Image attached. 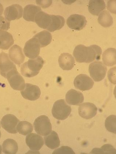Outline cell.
I'll return each mask as SVG.
<instances>
[{
	"label": "cell",
	"mask_w": 116,
	"mask_h": 154,
	"mask_svg": "<svg viewBox=\"0 0 116 154\" xmlns=\"http://www.w3.org/2000/svg\"><path fill=\"white\" fill-rule=\"evenodd\" d=\"M102 50L96 45L86 47L80 45H77L74 50L73 55L77 62L81 63H89L95 60L101 59Z\"/></svg>",
	"instance_id": "1"
},
{
	"label": "cell",
	"mask_w": 116,
	"mask_h": 154,
	"mask_svg": "<svg viewBox=\"0 0 116 154\" xmlns=\"http://www.w3.org/2000/svg\"><path fill=\"white\" fill-rule=\"evenodd\" d=\"M44 64V61L40 57L30 59L21 66V73L27 78H31L37 75Z\"/></svg>",
	"instance_id": "2"
},
{
	"label": "cell",
	"mask_w": 116,
	"mask_h": 154,
	"mask_svg": "<svg viewBox=\"0 0 116 154\" xmlns=\"http://www.w3.org/2000/svg\"><path fill=\"white\" fill-rule=\"evenodd\" d=\"M71 106L67 104L64 100L61 99L54 103L52 110L53 116L57 120L66 119L71 113Z\"/></svg>",
	"instance_id": "3"
},
{
	"label": "cell",
	"mask_w": 116,
	"mask_h": 154,
	"mask_svg": "<svg viewBox=\"0 0 116 154\" xmlns=\"http://www.w3.org/2000/svg\"><path fill=\"white\" fill-rule=\"evenodd\" d=\"M36 132L42 136H46L52 132V127L48 117L42 115L36 119L34 123Z\"/></svg>",
	"instance_id": "4"
},
{
	"label": "cell",
	"mask_w": 116,
	"mask_h": 154,
	"mask_svg": "<svg viewBox=\"0 0 116 154\" xmlns=\"http://www.w3.org/2000/svg\"><path fill=\"white\" fill-rule=\"evenodd\" d=\"M107 71V68L101 62L96 61L89 66V72L90 76L95 82L102 81L105 78Z\"/></svg>",
	"instance_id": "5"
},
{
	"label": "cell",
	"mask_w": 116,
	"mask_h": 154,
	"mask_svg": "<svg viewBox=\"0 0 116 154\" xmlns=\"http://www.w3.org/2000/svg\"><path fill=\"white\" fill-rule=\"evenodd\" d=\"M7 79L14 90L22 91L25 86V81L17 69L11 72L7 75Z\"/></svg>",
	"instance_id": "6"
},
{
	"label": "cell",
	"mask_w": 116,
	"mask_h": 154,
	"mask_svg": "<svg viewBox=\"0 0 116 154\" xmlns=\"http://www.w3.org/2000/svg\"><path fill=\"white\" fill-rule=\"evenodd\" d=\"M16 69V66L10 60L8 54L4 52L0 53V73L2 76L6 78L9 73Z\"/></svg>",
	"instance_id": "7"
},
{
	"label": "cell",
	"mask_w": 116,
	"mask_h": 154,
	"mask_svg": "<svg viewBox=\"0 0 116 154\" xmlns=\"http://www.w3.org/2000/svg\"><path fill=\"white\" fill-rule=\"evenodd\" d=\"M40 48L38 40L33 37L26 43L24 52L26 57L29 58L34 59L36 58L39 55Z\"/></svg>",
	"instance_id": "8"
},
{
	"label": "cell",
	"mask_w": 116,
	"mask_h": 154,
	"mask_svg": "<svg viewBox=\"0 0 116 154\" xmlns=\"http://www.w3.org/2000/svg\"><path fill=\"white\" fill-rule=\"evenodd\" d=\"M19 120L15 116L8 114L5 116L2 119V127L7 132L11 134H16L17 132V127Z\"/></svg>",
	"instance_id": "9"
},
{
	"label": "cell",
	"mask_w": 116,
	"mask_h": 154,
	"mask_svg": "<svg viewBox=\"0 0 116 154\" xmlns=\"http://www.w3.org/2000/svg\"><path fill=\"white\" fill-rule=\"evenodd\" d=\"M87 23V21L86 17L78 14L70 15L67 20V24L68 27L74 30H82L85 27Z\"/></svg>",
	"instance_id": "10"
},
{
	"label": "cell",
	"mask_w": 116,
	"mask_h": 154,
	"mask_svg": "<svg viewBox=\"0 0 116 154\" xmlns=\"http://www.w3.org/2000/svg\"><path fill=\"white\" fill-rule=\"evenodd\" d=\"M21 94L24 98L30 101L38 99L41 94V91L37 86L29 83L25 84L24 90L21 91Z\"/></svg>",
	"instance_id": "11"
},
{
	"label": "cell",
	"mask_w": 116,
	"mask_h": 154,
	"mask_svg": "<svg viewBox=\"0 0 116 154\" xmlns=\"http://www.w3.org/2000/svg\"><path fill=\"white\" fill-rule=\"evenodd\" d=\"M94 85V81L85 74H80L77 76L74 81L75 88L81 91H85L90 90Z\"/></svg>",
	"instance_id": "12"
},
{
	"label": "cell",
	"mask_w": 116,
	"mask_h": 154,
	"mask_svg": "<svg viewBox=\"0 0 116 154\" xmlns=\"http://www.w3.org/2000/svg\"><path fill=\"white\" fill-rule=\"evenodd\" d=\"M98 109L96 106L92 103H85L80 105L79 108V113L82 118L89 119L96 115Z\"/></svg>",
	"instance_id": "13"
},
{
	"label": "cell",
	"mask_w": 116,
	"mask_h": 154,
	"mask_svg": "<svg viewBox=\"0 0 116 154\" xmlns=\"http://www.w3.org/2000/svg\"><path fill=\"white\" fill-rule=\"evenodd\" d=\"M22 7L18 4L11 5L5 9L4 15L5 19L8 21L20 19L22 17Z\"/></svg>",
	"instance_id": "14"
},
{
	"label": "cell",
	"mask_w": 116,
	"mask_h": 154,
	"mask_svg": "<svg viewBox=\"0 0 116 154\" xmlns=\"http://www.w3.org/2000/svg\"><path fill=\"white\" fill-rule=\"evenodd\" d=\"M26 142L30 149L36 151L41 149L44 144L43 138L34 133L28 135L26 137Z\"/></svg>",
	"instance_id": "15"
},
{
	"label": "cell",
	"mask_w": 116,
	"mask_h": 154,
	"mask_svg": "<svg viewBox=\"0 0 116 154\" xmlns=\"http://www.w3.org/2000/svg\"><path fill=\"white\" fill-rule=\"evenodd\" d=\"M9 56L11 60L17 65L22 64L25 59L22 49L17 45H14L10 48L9 51Z\"/></svg>",
	"instance_id": "16"
},
{
	"label": "cell",
	"mask_w": 116,
	"mask_h": 154,
	"mask_svg": "<svg viewBox=\"0 0 116 154\" xmlns=\"http://www.w3.org/2000/svg\"><path fill=\"white\" fill-rule=\"evenodd\" d=\"M66 100L69 104L78 106L83 102L84 97L81 92L71 89L67 93Z\"/></svg>",
	"instance_id": "17"
},
{
	"label": "cell",
	"mask_w": 116,
	"mask_h": 154,
	"mask_svg": "<svg viewBox=\"0 0 116 154\" xmlns=\"http://www.w3.org/2000/svg\"><path fill=\"white\" fill-rule=\"evenodd\" d=\"M60 66L64 70H70L75 66L74 59L71 54L64 53L61 54L58 59Z\"/></svg>",
	"instance_id": "18"
},
{
	"label": "cell",
	"mask_w": 116,
	"mask_h": 154,
	"mask_svg": "<svg viewBox=\"0 0 116 154\" xmlns=\"http://www.w3.org/2000/svg\"><path fill=\"white\" fill-rule=\"evenodd\" d=\"M52 22V15L40 11L37 14L35 22L40 28L46 29L50 26Z\"/></svg>",
	"instance_id": "19"
},
{
	"label": "cell",
	"mask_w": 116,
	"mask_h": 154,
	"mask_svg": "<svg viewBox=\"0 0 116 154\" xmlns=\"http://www.w3.org/2000/svg\"><path fill=\"white\" fill-rule=\"evenodd\" d=\"M41 11L39 7L33 5H27L24 8V18L27 21L35 22L37 14Z\"/></svg>",
	"instance_id": "20"
},
{
	"label": "cell",
	"mask_w": 116,
	"mask_h": 154,
	"mask_svg": "<svg viewBox=\"0 0 116 154\" xmlns=\"http://www.w3.org/2000/svg\"><path fill=\"white\" fill-rule=\"evenodd\" d=\"M14 44L12 35L6 31H0V49L8 50Z\"/></svg>",
	"instance_id": "21"
},
{
	"label": "cell",
	"mask_w": 116,
	"mask_h": 154,
	"mask_svg": "<svg viewBox=\"0 0 116 154\" xmlns=\"http://www.w3.org/2000/svg\"><path fill=\"white\" fill-rule=\"evenodd\" d=\"M105 8V3L103 0H91L89 2L88 9L93 15L98 16Z\"/></svg>",
	"instance_id": "22"
},
{
	"label": "cell",
	"mask_w": 116,
	"mask_h": 154,
	"mask_svg": "<svg viewBox=\"0 0 116 154\" xmlns=\"http://www.w3.org/2000/svg\"><path fill=\"white\" fill-rule=\"evenodd\" d=\"M44 140L45 145L51 149H55L60 145L58 135L54 131H52L50 134L45 136Z\"/></svg>",
	"instance_id": "23"
},
{
	"label": "cell",
	"mask_w": 116,
	"mask_h": 154,
	"mask_svg": "<svg viewBox=\"0 0 116 154\" xmlns=\"http://www.w3.org/2000/svg\"><path fill=\"white\" fill-rule=\"evenodd\" d=\"M102 60L105 65L112 66L116 63V50L114 48L108 49L103 52Z\"/></svg>",
	"instance_id": "24"
},
{
	"label": "cell",
	"mask_w": 116,
	"mask_h": 154,
	"mask_svg": "<svg viewBox=\"0 0 116 154\" xmlns=\"http://www.w3.org/2000/svg\"><path fill=\"white\" fill-rule=\"evenodd\" d=\"M33 37L38 40L40 47L47 46L50 44L52 39V34L47 31H41L35 35Z\"/></svg>",
	"instance_id": "25"
},
{
	"label": "cell",
	"mask_w": 116,
	"mask_h": 154,
	"mask_svg": "<svg viewBox=\"0 0 116 154\" xmlns=\"http://www.w3.org/2000/svg\"><path fill=\"white\" fill-rule=\"evenodd\" d=\"M2 148L3 153L5 154H15L18 151V145L14 140L8 139L3 143Z\"/></svg>",
	"instance_id": "26"
},
{
	"label": "cell",
	"mask_w": 116,
	"mask_h": 154,
	"mask_svg": "<svg viewBox=\"0 0 116 154\" xmlns=\"http://www.w3.org/2000/svg\"><path fill=\"white\" fill-rule=\"evenodd\" d=\"M65 22L64 19L62 16L52 15V22L47 30L51 32L59 30L64 26Z\"/></svg>",
	"instance_id": "27"
},
{
	"label": "cell",
	"mask_w": 116,
	"mask_h": 154,
	"mask_svg": "<svg viewBox=\"0 0 116 154\" xmlns=\"http://www.w3.org/2000/svg\"><path fill=\"white\" fill-rule=\"evenodd\" d=\"M98 22L102 26L104 27H110L113 23V18L109 12L104 11L99 16Z\"/></svg>",
	"instance_id": "28"
},
{
	"label": "cell",
	"mask_w": 116,
	"mask_h": 154,
	"mask_svg": "<svg viewBox=\"0 0 116 154\" xmlns=\"http://www.w3.org/2000/svg\"><path fill=\"white\" fill-rule=\"evenodd\" d=\"M17 132L19 134L26 136L33 132V127L32 125L27 121L19 122L17 127Z\"/></svg>",
	"instance_id": "29"
},
{
	"label": "cell",
	"mask_w": 116,
	"mask_h": 154,
	"mask_svg": "<svg viewBox=\"0 0 116 154\" xmlns=\"http://www.w3.org/2000/svg\"><path fill=\"white\" fill-rule=\"evenodd\" d=\"M92 154H116V150L114 147L110 144L103 145L101 148H94L91 152Z\"/></svg>",
	"instance_id": "30"
},
{
	"label": "cell",
	"mask_w": 116,
	"mask_h": 154,
	"mask_svg": "<svg viewBox=\"0 0 116 154\" xmlns=\"http://www.w3.org/2000/svg\"><path fill=\"white\" fill-rule=\"evenodd\" d=\"M116 116L115 115L110 116L105 121V128L109 132L116 133Z\"/></svg>",
	"instance_id": "31"
},
{
	"label": "cell",
	"mask_w": 116,
	"mask_h": 154,
	"mask_svg": "<svg viewBox=\"0 0 116 154\" xmlns=\"http://www.w3.org/2000/svg\"><path fill=\"white\" fill-rule=\"evenodd\" d=\"M53 154H75L71 148L67 146H62L56 149L53 152Z\"/></svg>",
	"instance_id": "32"
},
{
	"label": "cell",
	"mask_w": 116,
	"mask_h": 154,
	"mask_svg": "<svg viewBox=\"0 0 116 154\" xmlns=\"http://www.w3.org/2000/svg\"><path fill=\"white\" fill-rule=\"evenodd\" d=\"M10 22L2 16H0V31L8 30L10 28Z\"/></svg>",
	"instance_id": "33"
},
{
	"label": "cell",
	"mask_w": 116,
	"mask_h": 154,
	"mask_svg": "<svg viewBox=\"0 0 116 154\" xmlns=\"http://www.w3.org/2000/svg\"><path fill=\"white\" fill-rule=\"evenodd\" d=\"M3 11H4V8L2 4L0 3V16L2 15Z\"/></svg>",
	"instance_id": "34"
},
{
	"label": "cell",
	"mask_w": 116,
	"mask_h": 154,
	"mask_svg": "<svg viewBox=\"0 0 116 154\" xmlns=\"http://www.w3.org/2000/svg\"><path fill=\"white\" fill-rule=\"evenodd\" d=\"M2 148L1 145H0V154L2 153Z\"/></svg>",
	"instance_id": "35"
},
{
	"label": "cell",
	"mask_w": 116,
	"mask_h": 154,
	"mask_svg": "<svg viewBox=\"0 0 116 154\" xmlns=\"http://www.w3.org/2000/svg\"><path fill=\"white\" fill-rule=\"evenodd\" d=\"M0 129H1V125H0ZM1 131H0V138H1Z\"/></svg>",
	"instance_id": "36"
}]
</instances>
